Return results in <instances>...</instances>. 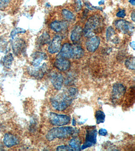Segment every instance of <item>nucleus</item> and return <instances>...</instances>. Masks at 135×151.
I'll list each match as a JSON object with an SVG mask.
<instances>
[{"mask_svg":"<svg viewBox=\"0 0 135 151\" xmlns=\"http://www.w3.org/2000/svg\"><path fill=\"white\" fill-rule=\"evenodd\" d=\"M78 94V90L75 88L62 91L51 99L52 106L56 110L63 111L71 105Z\"/></svg>","mask_w":135,"mask_h":151,"instance_id":"f257e3e1","label":"nucleus"},{"mask_svg":"<svg viewBox=\"0 0 135 151\" xmlns=\"http://www.w3.org/2000/svg\"><path fill=\"white\" fill-rule=\"evenodd\" d=\"M104 20L101 16L94 14L87 21L83 28V35L85 37L89 38L101 32L104 28Z\"/></svg>","mask_w":135,"mask_h":151,"instance_id":"f03ea898","label":"nucleus"},{"mask_svg":"<svg viewBox=\"0 0 135 151\" xmlns=\"http://www.w3.org/2000/svg\"><path fill=\"white\" fill-rule=\"evenodd\" d=\"M76 129L71 127H55L51 129L47 133L46 138L48 141H52L56 139H65L75 133Z\"/></svg>","mask_w":135,"mask_h":151,"instance_id":"7ed1b4c3","label":"nucleus"},{"mask_svg":"<svg viewBox=\"0 0 135 151\" xmlns=\"http://www.w3.org/2000/svg\"><path fill=\"white\" fill-rule=\"evenodd\" d=\"M21 0H0V11L13 14L19 9Z\"/></svg>","mask_w":135,"mask_h":151,"instance_id":"20e7f679","label":"nucleus"},{"mask_svg":"<svg viewBox=\"0 0 135 151\" xmlns=\"http://www.w3.org/2000/svg\"><path fill=\"white\" fill-rule=\"evenodd\" d=\"M113 24L116 29L125 35H131L134 31V25L128 21L123 19L116 20L114 21Z\"/></svg>","mask_w":135,"mask_h":151,"instance_id":"39448f33","label":"nucleus"},{"mask_svg":"<svg viewBox=\"0 0 135 151\" xmlns=\"http://www.w3.org/2000/svg\"><path fill=\"white\" fill-rule=\"evenodd\" d=\"M97 129L94 126L87 129L86 140L83 144L81 147V150H83L94 146L97 142Z\"/></svg>","mask_w":135,"mask_h":151,"instance_id":"423d86ee","label":"nucleus"},{"mask_svg":"<svg viewBox=\"0 0 135 151\" xmlns=\"http://www.w3.org/2000/svg\"><path fill=\"white\" fill-rule=\"evenodd\" d=\"M49 120L52 125L61 127L69 124L70 117L68 115L50 112L49 114Z\"/></svg>","mask_w":135,"mask_h":151,"instance_id":"0eeeda50","label":"nucleus"},{"mask_svg":"<svg viewBox=\"0 0 135 151\" xmlns=\"http://www.w3.org/2000/svg\"><path fill=\"white\" fill-rule=\"evenodd\" d=\"M12 41V50L16 55H21L25 52L26 49V42L24 39L20 37L14 36L11 38Z\"/></svg>","mask_w":135,"mask_h":151,"instance_id":"6e6552de","label":"nucleus"},{"mask_svg":"<svg viewBox=\"0 0 135 151\" xmlns=\"http://www.w3.org/2000/svg\"><path fill=\"white\" fill-rule=\"evenodd\" d=\"M126 92V88L123 85L117 83L113 87L112 92L111 95L112 101L116 104L120 101Z\"/></svg>","mask_w":135,"mask_h":151,"instance_id":"1a4fd4ad","label":"nucleus"},{"mask_svg":"<svg viewBox=\"0 0 135 151\" xmlns=\"http://www.w3.org/2000/svg\"><path fill=\"white\" fill-rule=\"evenodd\" d=\"M62 40V37L61 35L59 34L55 35L52 40L49 43L48 48L49 52L51 54L58 52L61 49Z\"/></svg>","mask_w":135,"mask_h":151,"instance_id":"9d476101","label":"nucleus"},{"mask_svg":"<svg viewBox=\"0 0 135 151\" xmlns=\"http://www.w3.org/2000/svg\"><path fill=\"white\" fill-rule=\"evenodd\" d=\"M68 22L64 20H55L50 24V28L56 33H62L66 31L68 27Z\"/></svg>","mask_w":135,"mask_h":151,"instance_id":"9b49d317","label":"nucleus"},{"mask_svg":"<svg viewBox=\"0 0 135 151\" xmlns=\"http://www.w3.org/2000/svg\"><path fill=\"white\" fill-rule=\"evenodd\" d=\"M86 43V47L88 52H94L97 50L100 44V39L99 36H92L88 38Z\"/></svg>","mask_w":135,"mask_h":151,"instance_id":"f8f14e48","label":"nucleus"},{"mask_svg":"<svg viewBox=\"0 0 135 151\" xmlns=\"http://www.w3.org/2000/svg\"><path fill=\"white\" fill-rule=\"evenodd\" d=\"M48 70V66L46 63H44L43 65L37 67L30 68L29 70V74L30 75L37 79H41L43 77L45 73Z\"/></svg>","mask_w":135,"mask_h":151,"instance_id":"ddd939ff","label":"nucleus"},{"mask_svg":"<svg viewBox=\"0 0 135 151\" xmlns=\"http://www.w3.org/2000/svg\"><path fill=\"white\" fill-rule=\"evenodd\" d=\"M70 65L71 63L68 58L61 57H57L54 63V66L60 71H66L69 70Z\"/></svg>","mask_w":135,"mask_h":151,"instance_id":"4468645a","label":"nucleus"},{"mask_svg":"<svg viewBox=\"0 0 135 151\" xmlns=\"http://www.w3.org/2000/svg\"><path fill=\"white\" fill-rule=\"evenodd\" d=\"M50 80L56 89L60 90L62 88L64 79L61 74L57 72L53 73L51 74Z\"/></svg>","mask_w":135,"mask_h":151,"instance_id":"2eb2a0df","label":"nucleus"},{"mask_svg":"<svg viewBox=\"0 0 135 151\" xmlns=\"http://www.w3.org/2000/svg\"><path fill=\"white\" fill-rule=\"evenodd\" d=\"M84 50L80 45L76 43L71 45L70 51V58L80 59L84 55Z\"/></svg>","mask_w":135,"mask_h":151,"instance_id":"dca6fc26","label":"nucleus"},{"mask_svg":"<svg viewBox=\"0 0 135 151\" xmlns=\"http://www.w3.org/2000/svg\"><path fill=\"white\" fill-rule=\"evenodd\" d=\"M32 65L34 67L40 66L42 61L46 60L47 58V55L43 52H36L33 53L32 55Z\"/></svg>","mask_w":135,"mask_h":151,"instance_id":"f3484780","label":"nucleus"},{"mask_svg":"<svg viewBox=\"0 0 135 151\" xmlns=\"http://www.w3.org/2000/svg\"><path fill=\"white\" fill-rule=\"evenodd\" d=\"M83 36V28L80 25H76L71 31L70 40L74 43L80 41Z\"/></svg>","mask_w":135,"mask_h":151,"instance_id":"a211bd4d","label":"nucleus"},{"mask_svg":"<svg viewBox=\"0 0 135 151\" xmlns=\"http://www.w3.org/2000/svg\"><path fill=\"white\" fill-rule=\"evenodd\" d=\"M18 142L19 141L17 138L12 134H6L4 138V143L8 148L15 146L18 144Z\"/></svg>","mask_w":135,"mask_h":151,"instance_id":"6ab92c4d","label":"nucleus"},{"mask_svg":"<svg viewBox=\"0 0 135 151\" xmlns=\"http://www.w3.org/2000/svg\"><path fill=\"white\" fill-rule=\"evenodd\" d=\"M71 44L69 43H64L61 48L57 57H61L63 58H70V51Z\"/></svg>","mask_w":135,"mask_h":151,"instance_id":"aec40b11","label":"nucleus"},{"mask_svg":"<svg viewBox=\"0 0 135 151\" xmlns=\"http://www.w3.org/2000/svg\"><path fill=\"white\" fill-rule=\"evenodd\" d=\"M116 34V32L114 28L111 26H109L106 29V40L108 41H111L114 43H117L118 42V37H115V35Z\"/></svg>","mask_w":135,"mask_h":151,"instance_id":"412c9836","label":"nucleus"},{"mask_svg":"<svg viewBox=\"0 0 135 151\" xmlns=\"http://www.w3.org/2000/svg\"><path fill=\"white\" fill-rule=\"evenodd\" d=\"M61 15L64 20L67 22H73L75 20V14L69 9H62L61 11Z\"/></svg>","mask_w":135,"mask_h":151,"instance_id":"4be33fe9","label":"nucleus"},{"mask_svg":"<svg viewBox=\"0 0 135 151\" xmlns=\"http://www.w3.org/2000/svg\"><path fill=\"white\" fill-rule=\"evenodd\" d=\"M51 37L50 35L47 32H44L43 34L38 38L37 40V45L38 46H42L50 43Z\"/></svg>","mask_w":135,"mask_h":151,"instance_id":"5701e85b","label":"nucleus"},{"mask_svg":"<svg viewBox=\"0 0 135 151\" xmlns=\"http://www.w3.org/2000/svg\"><path fill=\"white\" fill-rule=\"evenodd\" d=\"M9 43L5 38L0 37V52L6 53L9 50Z\"/></svg>","mask_w":135,"mask_h":151,"instance_id":"b1692460","label":"nucleus"},{"mask_svg":"<svg viewBox=\"0 0 135 151\" xmlns=\"http://www.w3.org/2000/svg\"><path fill=\"white\" fill-rule=\"evenodd\" d=\"M13 60H14V58H13L12 53H10L9 54H7V55H6L5 57H4L3 59L4 66L7 69L10 68Z\"/></svg>","mask_w":135,"mask_h":151,"instance_id":"393cba45","label":"nucleus"},{"mask_svg":"<svg viewBox=\"0 0 135 151\" xmlns=\"http://www.w3.org/2000/svg\"><path fill=\"white\" fill-rule=\"evenodd\" d=\"M69 146L74 151H81V142L78 139H73L69 142Z\"/></svg>","mask_w":135,"mask_h":151,"instance_id":"a878e982","label":"nucleus"},{"mask_svg":"<svg viewBox=\"0 0 135 151\" xmlns=\"http://www.w3.org/2000/svg\"><path fill=\"white\" fill-rule=\"evenodd\" d=\"M95 117L97 124H100L104 122L105 119V115L104 112L101 110H98L96 112Z\"/></svg>","mask_w":135,"mask_h":151,"instance_id":"bb28decb","label":"nucleus"},{"mask_svg":"<svg viewBox=\"0 0 135 151\" xmlns=\"http://www.w3.org/2000/svg\"><path fill=\"white\" fill-rule=\"evenodd\" d=\"M125 65L130 70H135V58L131 57L127 59L125 62Z\"/></svg>","mask_w":135,"mask_h":151,"instance_id":"cd10ccee","label":"nucleus"},{"mask_svg":"<svg viewBox=\"0 0 135 151\" xmlns=\"http://www.w3.org/2000/svg\"><path fill=\"white\" fill-rule=\"evenodd\" d=\"M57 151H74V150L73 148L70 147L69 146H65V145H62V146H59L57 147L56 149Z\"/></svg>","mask_w":135,"mask_h":151,"instance_id":"c85d7f7f","label":"nucleus"},{"mask_svg":"<svg viewBox=\"0 0 135 151\" xmlns=\"http://www.w3.org/2000/svg\"><path fill=\"white\" fill-rule=\"evenodd\" d=\"M116 17L120 18H123L126 16V13L125 10H120L118 12H117L116 14Z\"/></svg>","mask_w":135,"mask_h":151,"instance_id":"c756f323","label":"nucleus"},{"mask_svg":"<svg viewBox=\"0 0 135 151\" xmlns=\"http://www.w3.org/2000/svg\"><path fill=\"white\" fill-rule=\"evenodd\" d=\"M99 134L100 136H106L107 134V131L105 129H100L99 131Z\"/></svg>","mask_w":135,"mask_h":151,"instance_id":"7c9ffc66","label":"nucleus"},{"mask_svg":"<svg viewBox=\"0 0 135 151\" xmlns=\"http://www.w3.org/2000/svg\"><path fill=\"white\" fill-rule=\"evenodd\" d=\"M131 19H132L133 21H135V11H133V12H132V13H131Z\"/></svg>","mask_w":135,"mask_h":151,"instance_id":"2f4dec72","label":"nucleus"},{"mask_svg":"<svg viewBox=\"0 0 135 151\" xmlns=\"http://www.w3.org/2000/svg\"><path fill=\"white\" fill-rule=\"evenodd\" d=\"M130 45L134 50H135V42L134 41H133L131 43H130Z\"/></svg>","mask_w":135,"mask_h":151,"instance_id":"473e14b6","label":"nucleus"},{"mask_svg":"<svg viewBox=\"0 0 135 151\" xmlns=\"http://www.w3.org/2000/svg\"><path fill=\"white\" fill-rule=\"evenodd\" d=\"M130 3L133 6H135V0H129Z\"/></svg>","mask_w":135,"mask_h":151,"instance_id":"72a5a7b5","label":"nucleus"},{"mask_svg":"<svg viewBox=\"0 0 135 151\" xmlns=\"http://www.w3.org/2000/svg\"><path fill=\"white\" fill-rule=\"evenodd\" d=\"M104 4V0H101V1H100V2H98V4H99V5H103V4Z\"/></svg>","mask_w":135,"mask_h":151,"instance_id":"f704fd0d","label":"nucleus"},{"mask_svg":"<svg viewBox=\"0 0 135 151\" xmlns=\"http://www.w3.org/2000/svg\"><path fill=\"white\" fill-rule=\"evenodd\" d=\"M73 126H75V125H76V121L75 120V119H73Z\"/></svg>","mask_w":135,"mask_h":151,"instance_id":"c9c22d12","label":"nucleus"}]
</instances>
